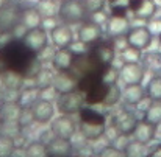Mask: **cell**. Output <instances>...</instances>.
<instances>
[{
  "label": "cell",
  "mask_w": 161,
  "mask_h": 157,
  "mask_svg": "<svg viewBox=\"0 0 161 157\" xmlns=\"http://www.w3.org/2000/svg\"><path fill=\"white\" fill-rule=\"evenodd\" d=\"M107 2H109L111 5H114V3H120V0H107Z\"/></svg>",
  "instance_id": "bcb514c9"
},
{
  "label": "cell",
  "mask_w": 161,
  "mask_h": 157,
  "mask_svg": "<svg viewBox=\"0 0 161 157\" xmlns=\"http://www.w3.org/2000/svg\"><path fill=\"white\" fill-rule=\"evenodd\" d=\"M108 87H109V83L102 81L99 86H96L94 89L86 92V98H85L86 103H89V104H103L108 94Z\"/></svg>",
  "instance_id": "7402d4cb"
},
{
  "label": "cell",
  "mask_w": 161,
  "mask_h": 157,
  "mask_svg": "<svg viewBox=\"0 0 161 157\" xmlns=\"http://www.w3.org/2000/svg\"><path fill=\"white\" fill-rule=\"evenodd\" d=\"M55 2H56V0H55Z\"/></svg>",
  "instance_id": "681fc988"
},
{
  "label": "cell",
  "mask_w": 161,
  "mask_h": 157,
  "mask_svg": "<svg viewBox=\"0 0 161 157\" xmlns=\"http://www.w3.org/2000/svg\"><path fill=\"white\" fill-rule=\"evenodd\" d=\"M80 118H81V123H89V124H105V117L94 110V109H89V107H83L80 110Z\"/></svg>",
  "instance_id": "83f0119b"
},
{
  "label": "cell",
  "mask_w": 161,
  "mask_h": 157,
  "mask_svg": "<svg viewBox=\"0 0 161 157\" xmlns=\"http://www.w3.org/2000/svg\"><path fill=\"white\" fill-rule=\"evenodd\" d=\"M120 59H122V62H139V61L142 59L141 50L127 45V47L120 52Z\"/></svg>",
  "instance_id": "836d02e7"
},
{
  "label": "cell",
  "mask_w": 161,
  "mask_h": 157,
  "mask_svg": "<svg viewBox=\"0 0 161 157\" xmlns=\"http://www.w3.org/2000/svg\"><path fill=\"white\" fill-rule=\"evenodd\" d=\"M150 157H161V146H158V148L150 154Z\"/></svg>",
  "instance_id": "7bdbcfd3"
},
{
  "label": "cell",
  "mask_w": 161,
  "mask_h": 157,
  "mask_svg": "<svg viewBox=\"0 0 161 157\" xmlns=\"http://www.w3.org/2000/svg\"><path fill=\"white\" fill-rule=\"evenodd\" d=\"M155 134H157V126L142 120V121H138L131 135L135 137V140H139L142 143H150L155 139Z\"/></svg>",
  "instance_id": "ffe728a7"
},
{
  "label": "cell",
  "mask_w": 161,
  "mask_h": 157,
  "mask_svg": "<svg viewBox=\"0 0 161 157\" xmlns=\"http://www.w3.org/2000/svg\"><path fill=\"white\" fill-rule=\"evenodd\" d=\"M135 17L142 19V20H150L152 17H155L157 14V3L155 0H142V3L139 5V8L133 13Z\"/></svg>",
  "instance_id": "cb8c5ba5"
},
{
  "label": "cell",
  "mask_w": 161,
  "mask_h": 157,
  "mask_svg": "<svg viewBox=\"0 0 161 157\" xmlns=\"http://www.w3.org/2000/svg\"><path fill=\"white\" fill-rule=\"evenodd\" d=\"M41 2L42 0H22V3H24L25 8H36Z\"/></svg>",
  "instance_id": "60d3db41"
},
{
  "label": "cell",
  "mask_w": 161,
  "mask_h": 157,
  "mask_svg": "<svg viewBox=\"0 0 161 157\" xmlns=\"http://www.w3.org/2000/svg\"><path fill=\"white\" fill-rule=\"evenodd\" d=\"M136 124H138V118L125 109H120L111 118V128L119 135H131Z\"/></svg>",
  "instance_id": "5b68a950"
},
{
  "label": "cell",
  "mask_w": 161,
  "mask_h": 157,
  "mask_svg": "<svg viewBox=\"0 0 161 157\" xmlns=\"http://www.w3.org/2000/svg\"><path fill=\"white\" fill-rule=\"evenodd\" d=\"M53 78L55 76L49 72V70L41 68V70L38 72V75L33 78V81H35V87H38V89L49 87V86H52V84H53Z\"/></svg>",
  "instance_id": "f546056e"
},
{
  "label": "cell",
  "mask_w": 161,
  "mask_h": 157,
  "mask_svg": "<svg viewBox=\"0 0 161 157\" xmlns=\"http://www.w3.org/2000/svg\"><path fill=\"white\" fill-rule=\"evenodd\" d=\"M58 19L67 25L83 23L88 19V13L80 0H61L58 6Z\"/></svg>",
  "instance_id": "6da1fadb"
},
{
  "label": "cell",
  "mask_w": 161,
  "mask_h": 157,
  "mask_svg": "<svg viewBox=\"0 0 161 157\" xmlns=\"http://www.w3.org/2000/svg\"><path fill=\"white\" fill-rule=\"evenodd\" d=\"M22 9L17 5H8L0 9V34H13L20 27Z\"/></svg>",
  "instance_id": "277c9868"
},
{
  "label": "cell",
  "mask_w": 161,
  "mask_h": 157,
  "mask_svg": "<svg viewBox=\"0 0 161 157\" xmlns=\"http://www.w3.org/2000/svg\"><path fill=\"white\" fill-rule=\"evenodd\" d=\"M102 36H103L102 25L92 22L91 19L89 20H85L80 25V28H78V41L83 42L88 47L97 44L99 41H102Z\"/></svg>",
  "instance_id": "9c48e42d"
},
{
  "label": "cell",
  "mask_w": 161,
  "mask_h": 157,
  "mask_svg": "<svg viewBox=\"0 0 161 157\" xmlns=\"http://www.w3.org/2000/svg\"><path fill=\"white\" fill-rule=\"evenodd\" d=\"M14 149V142L8 137H0V157H8Z\"/></svg>",
  "instance_id": "d590c367"
},
{
  "label": "cell",
  "mask_w": 161,
  "mask_h": 157,
  "mask_svg": "<svg viewBox=\"0 0 161 157\" xmlns=\"http://www.w3.org/2000/svg\"><path fill=\"white\" fill-rule=\"evenodd\" d=\"M77 157H89V156H85V154H80V156H77Z\"/></svg>",
  "instance_id": "7dc6e473"
},
{
  "label": "cell",
  "mask_w": 161,
  "mask_h": 157,
  "mask_svg": "<svg viewBox=\"0 0 161 157\" xmlns=\"http://www.w3.org/2000/svg\"><path fill=\"white\" fill-rule=\"evenodd\" d=\"M105 30H107V34L111 39L124 38L130 30V23H128L127 17H113V16H109L108 22L105 23Z\"/></svg>",
  "instance_id": "9a60e30c"
},
{
  "label": "cell",
  "mask_w": 161,
  "mask_h": 157,
  "mask_svg": "<svg viewBox=\"0 0 161 157\" xmlns=\"http://www.w3.org/2000/svg\"><path fill=\"white\" fill-rule=\"evenodd\" d=\"M117 75L125 86L141 84L146 75V67L141 65V62H122Z\"/></svg>",
  "instance_id": "52a82bcc"
},
{
  "label": "cell",
  "mask_w": 161,
  "mask_h": 157,
  "mask_svg": "<svg viewBox=\"0 0 161 157\" xmlns=\"http://www.w3.org/2000/svg\"><path fill=\"white\" fill-rule=\"evenodd\" d=\"M128 11H130L128 5H125V3H114V5H111L109 16H113V17H127Z\"/></svg>",
  "instance_id": "8d00e7d4"
},
{
  "label": "cell",
  "mask_w": 161,
  "mask_h": 157,
  "mask_svg": "<svg viewBox=\"0 0 161 157\" xmlns=\"http://www.w3.org/2000/svg\"><path fill=\"white\" fill-rule=\"evenodd\" d=\"M99 157H125V156H124V151H120V149H117V148H114V146H107V148L100 153Z\"/></svg>",
  "instance_id": "ab89813d"
},
{
  "label": "cell",
  "mask_w": 161,
  "mask_h": 157,
  "mask_svg": "<svg viewBox=\"0 0 161 157\" xmlns=\"http://www.w3.org/2000/svg\"><path fill=\"white\" fill-rule=\"evenodd\" d=\"M50 131H52V134L55 137L70 140V137L75 134V123L72 121V118L69 115H63L61 114L59 117L53 118Z\"/></svg>",
  "instance_id": "30bf717a"
},
{
  "label": "cell",
  "mask_w": 161,
  "mask_h": 157,
  "mask_svg": "<svg viewBox=\"0 0 161 157\" xmlns=\"http://www.w3.org/2000/svg\"><path fill=\"white\" fill-rule=\"evenodd\" d=\"M5 72H8V68H6V65H5V61H3V58H2V53H0V75H3Z\"/></svg>",
  "instance_id": "b9f144b4"
},
{
  "label": "cell",
  "mask_w": 161,
  "mask_h": 157,
  "mask_svg": "<svg viewBox=\"0 0 161 157\" xmlns=\"http://www.w3.org/2000/svg\"><path fill=\"white\" fill-rule=\"evenodd\" d=\"M144 120L153 126L161 124V101H152L144 110Z\"/></svg>",
  "instance_id": "d4e9b609"
},
{
  "label": "cell",
  "mask_w": 161,
  "mask_h": 157,
  "mask_svg": "<svg viewBox=\"0 0 161 157\" xmlns=\"http://www.w3.org/2000/svg\"><path fill=\"white\" fill-rule=\"evenodd\" d=\"M22 106L16 101H2L0 103V121H17L22 114Z\"/></svg>",
  "instance_id": "ac0fdd59"
},
{
  "label": "cell",
  "mask_w": 161,
  "mask_h": 157,
  "mask_svg": "<svg viewBox=\"0 0 161 157\" xmlns=\"http://www.w3.org/2000/svg\"><path fill=\"white\" fill-rule=\"evenodd\" d=\"M70 153H72V145L67 139L53 137V140H50L47 143V156L69 157Z\"/></svg>",
  "instance_id": "e0dca14e"
},
{
  "label": "cell",
  "mask_w": 161,
  "mask_h": 157,
  "mask_svg": "<svg viewBox=\"0 0 161 157\" xmlns=\"http://www.w3.org/2000/svg\"><path fill=\"white\" fill-rule=\"evenodd\" d=\"M80 2H81V5L85 6L88 16H91V14H96V13H99V11H103L107 0H80Z\"/></svg>",
  "instance_id": "e575fe53"
},
{
  "label": "cell",
  "mask_w": 161,
  "mask_h": 157,
  "mask_svg": "<svg viewBox=\"0 0 161 157\" xmlns=\"http://www.w3.org/2000/svg\"><path fill=\"white\" fill-rule=\"evenodd\" d=\"M33 121H35V118H33L31 109H30V107H25V109H22V114H20V117H19V120H17L19 126L24 129V128L30 126Z\"/></svg>",
  "instance_id": "74e56055"
},
{
  "label": "cell",
  "mask_w": 161,
  "mask_h": 157,
  "mask_svg": "<svg viewBox=\"0 0 161 157\" xmlns=\"http://www.w3.org/2000/svg\"><path fill=\"white\" fill-rule=\"evenodd\" d=\"M30 109H31V114H33V118H35L36 123L46 124V123H49L53 118L55 107L52 104V101H49V100L39 98Z\"/></svg>",
  "instance_id": "4fadbf2b"
},
{
  "label": "cell",
  "mask_w": 161,
  "mask_h": 157,
  "mask_svg": "<svg viewBox=\"0 0 161 157\" xmlns=\"http://www.w3.org/2000/svg\"><path fill=\"white\" fill-rule=\"evenodd\" d=\"M119 100H122V90L117 87L116 83H109V87H108V94L107 98L103 101L105 106H114L119 103Z\"/></svg>",
  "instance_id": "1f68e13d"
},
{
  "label": "cell",
  "mask_w": 161,
  "mask_h": 157,
  "mask_svg": "<svg viewBox=\"0 0 161 157\" xmlns=\"http://www.w3.org/2000/svg\"><path fill=\"white\" fill-rule=\"evenodd\" d=\"M147 98L146 89L141 87V84H130L125 86V89L122 90V100L125 104L130 106H138Z\"/></svg>",
  "instance_id": "2e32d148"
},
{
  "label": "cell",
  "mask_w": 161,
  "mask_h": 157,
  "mask_svg": "<svg viewBox=\"0 0 161 157\" xmlns=\"http://www.w3.org/2000/svg\"><path fill=\"white\" fill-rule=\"evenodd\" d=\"M3 101V87L0 86V103Z\"/></svg>",
  "instance_id": "f6af8a7d"
},
{
  "label": "cell",
  "mask_w": 161,
  "mask_h": 157,
  "mask_svg": "<svg viewBox=\"0 0 161 157\" xmlns=\"http://www.w3.org/2000/svg\"><path fill=\"white\" fill-rule=\"evenodd\" d=\"M146 94L150 101H161V73L155 75L146 86Z\"/></svg>",
  "instance_id": "4316f807"
},
{
  "label": "cell",
  "mask_w": 161,
  "mask_h": 157,
  "mask_svg": "<svg viewBox=\"0 0 161 157\" xmlns=\"http://www.w3.org/2000/svg\"><path fill=\"white\" fill-rule=\"evenodd\" d=\"M25 156L27 157H47V145L42 142H31L25 148Z\"/></svg>",
  "instance_id": "4dcf8cb0"
},
{
  "label": "cell",
  "mask_w": 161,
  "mask_h": 157,
  "mask_svg": "<svg viewBox=\"0 0 161 157\" xmlns=\"http://www.w3.org/2000/svg\"><path fill=\"white\" fill-rule=\"evenodd\" d=\"M38 100H39V89H38V87L22 89V90L19 92V97H17V103L22 106L24 109H25V107H31Z\"/></svg>",
  "instance_id": "603a6c76"
},
{
  "label": "cell",
  "mask_w": 161,
  "mask_h": 157,
  "mask_svg": "<svg viewBox=\"0 0 161 157\" xmlns=\"http://www.w3.org/2000/svg\"><path fill=\"white\" fill-rule=\"evenodd\" d=\"M50 39L55 47L66 48L74 44V33L67 23H59L50 30Z\"/></svg>",
  "instance_id": "8fae6325"
},
{
  "label": "cell",
  "mask_w": 161,
  "mask_h": 157,
  "mask_svg": "<svg viewBox=\"0 0 161 157\" xmlns=\"http://www.w3.org/2000/svg\"><path fill=\"white\" fill-rule=\"evenodd\" d=\"M75 53L72 52L70 47H66V48H58L52 56V65H53L55 70L58 72H69L74 65V61H75Z\"/></svg>",
  "instance_id": "7c38bea8"
},
{
  "label": "cell",
  "mask_w": 161,
  "mask_h": 157,
  "mask_svg": "<svg viewBox=\"0 0 161 157\" xmlns=\"http://www.w3.org/2000/svg\"><path fill=\"white\" fill-rule=\"evenodd\" d=\"M142 64L146 68L161 73V53L160 52H149L142 56Z\"/></svg>",
  "instance_id": "f1b7e54d"
},
{
  "label": "cell",
  "mask_w": 161,
  "mask_h": 157,
  "mask_svg": "<svg viewBox=\"0 0 161 157\" xmlns=\"http://www.w3.org/2000/svg\"><path fill=\"white\" fill-rule=\"evenodd\" d=\"M8 5H11V0H0V9L8 6Z\"/></svg>",
  "instance_id": "ee69618b"
},
{
  "label": "cell",
  "mask_w": 161,
  "mask_h": 157,
  "mask_svg": "<svg viewBox=\"0 0 161 157\" xmlns=\"http://www.w3.org/2000/svg\"><path fill=\"white\" fill-rule=\"evenodd\" d=\"M147 28L150 30V33H152L153 36H160L161 34V19H155V17H152V19L149 20Z\"/></svg>",
  "instance_id": "f35d334b"
},
{
  "label": "cell",
  "mask_w": 161,
  "mask_h": 157,
  "mask_svg": "<svg viewBox=\"0 0 161 157\" xmlns=\"http://www.w3.org/2000/svg\"><path fill=\"white\" fill-rule=\"evenodd\" d=\"M125 39H127V44L130 47H135L138 50H147L150 45H152V41H153V34L150 33V30L144 25L141 27H133L128 30V33L125 34Z\"/></svg>",
  "instance_id": "8992f818"
},
{
  "label": "cell",
  "mask_w": 161,
  "mask_h": 157,
  "mask_svg": "<svg viewBox=\"0 0 161 157\" xmlns=\"http://www.w3.org/2000/svg\"><path fill=\"white\" fill-rule=\"evenodd\" d=\"M89 54L96 59V62L103 67L108 68L111 67L114 58H116V48L113 45V42H103V41H99L97 44L91 45L89 48Z\"/></svg>",
  "instance_id": "ba28073f"
},
{
  "label": "cell",
  "mask_w": 161,
  "mask_h": 157,
  "mask_svg": "<svg viewBox=\"0 0 161 157\" xmlns=\"http://www.w3.org/2000/svg\"><path fill=\"white\" fill-rule=\"evenodd\" d=\"M81 134L86 140H99L105 134V124H89L81 123Z\"/></svg>",
  "instance_id": "484cf974"
},
{
  "label": "cell",
  "mask_w": 161,
  "mask_h": 157,
  "mask_svg": "<svg viewBox=\"0 0 161 157\" xmlns=\"http://www.w3.org/2000/svg\"><path fill=\"white\" fill-rule=\"evenodd\" d=\"M53 86L58 94L72 92L78 89V79L70 72H58V75L53 78Z\"/></svg>",
  "instance_id": "5bb4252c"
},
{
  "label": "cell",
  "mask_w": 161,
  "mask_h": 157,
  "mask_svg": "<svg viewBox=\"0 0 161 157\" xmlns=\"http://www.w3.org/2000/svg\"><path fill=\"white\" fill-rule=\"evenodd\" d=\"M36 8H38L39 14L42 16V19L55 17V14H58V8L55 6V0H42Z\"/></svg>",
  "instance_id": "d6a6232c"
},
{
  "label": "cell",
  "mask_w": 161,
  "mask_h": 157,
  "mask_svg": "<svg viewBox=\"0 0 161 157\" xmlns=\"http://www.w3.org/2000/svg\"><path fill=\"white\" fill-rule=\"evenodd\" d=\"M85 101L86 100L83 97V92H80L77 89V90H72V92L59 94L58 98H56V107H58L59 114H63V115H74V114H77L83 109Z\"/></svg>",
  "instance_id": "3957f363"
},
{
  "label": "cell",
  "mask_w": 161,
  "mask_h": 157,
  "mask_svg": "<svg viewBox=\"0 0 161 157\" xmlns=\"http://www.w3.org/2000/svg\"><path fill=\"white\" fill-rule=\"evenodd\" d=\"M150 148L149 143H142L139 140H131L124 148L125 157H150Z\"/></svg>",
  "instance_id": "44dd1931"
},
{
  "label": "cell",
  "mask_w": 161,
  "mask_h": 157,
  "mask_svg": "<svg viewBox=\"0 0 161 157\" xmlns=\"http://www.w3.org/2000/svg\"><path fill=\"white\" fill-rule=\"evenodd\" d=\"M42 25V16L39 14L38 8H24L20 16V27L24 30L38 28Z\"/></svg>",
  "instance_id": "d6986e66"
},
{
  "label": "cell",
  "mask_w": 161,
  "mask_h": 157,
  "mask_svg": "<svg viewBox=\"0 0 161 157\" xmlns=\"http://www.w3.org/2000/svg\"><path fill=\"white\" fill-rule=\"evenodd\" d=\"M158 41H160V45H161V34L158 36Z\"/></svg>",
  "instance_id": "c3c4849f"
},
{
  "label": "cell",
  "mask_w": 161,
  "mask_h": 157,
  "mask_svg": "<svg viewBox=\"0 0 161 157\" xmlns=\"http://www.w3.org/2000/svg\"><path fill=\"white\" fill-rule=\"evenodd\" d=\"M20 42L31 53H35V54L38 56V54H41V53L47 48V44H49L47 30L42 28V27L31 28V30H25L24 34L20 36Z\"/></svg>",
  "instance_id": "7a4b0ae2"
}]
</instances>
